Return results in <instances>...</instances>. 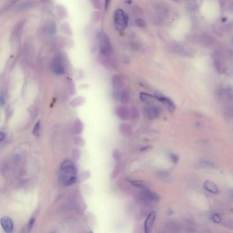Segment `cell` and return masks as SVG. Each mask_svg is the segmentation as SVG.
Listing matches in <instances>:
<instances>
[{"label":"cell","instance_id":"37","mask_svg":"<svg viewBox=\"0 0 233 233\" xmlns=\"http://www.w3.org/2000/svg\"><path fill=\"white\" fill-rule=\"evenodd\" d=\"M88 233H92V232H88Z\"/></svg>","mask_w":233,"mask_h":233},{"label":"cell","instance_id":"16","mask_svg":"<svg viewBox=\"0 0 233 233\" xmlns=\"http://www.w3.org/2000/svg\"><path fill=\"white\" fill-rule=\"evenodd\" d=\"M129 182L132 185L137 187H139L143 189H147V184L142 180H129Z\"/></svg>","mask_w":233,"mask_h":233},{"label":"cell","instance_id":"5","mask_svg":"<svg viewBox=\"0 0 233 233\" xmlns=\"http://www.w3.org/2000/svg\"><path fill=\"white\" fill-rule=\"evenodd\" d=\"M1 225L6 233H13L14 230V224L13 220L8 216H4L1 218Z\"/></svg>","mask_w":233,"mask_h":233},{"label":"cell","instance_id":"25","mask_svg":"<svg viewBox=\"0 0 233 233\" xmlns=\"http://www.w3.org/2000/svg\"><path fill=\"white\" fill-rule=\"evenodd\" d=\"M81 157V151L78 149H75L73 151V157L75 160H79Z\"/></svg>","mask_w":233,"mask_h":233},{"label":"cell","instance_id":"10","mask_svg":"<svg viewBox=\"0 0 233 233\" xmlns=\"http://www.w3.org/2000/svg\"><path fill=\"white\" fill-rule=\"evenodd\" d=\"M203 187H204L205 190L209 191V193L216 194L219 192V189H218L217 186L211 180H206L204 183V185H203Z\"/></svg>","mask_w":233,"mask_h":233},{"label":"cell","instance_id":"8","mask_svg":"<svg viewBox=\"0 0 233 233\" xmlns=\"http://www.w3.org/2000/svg\"><path fill=\"white\" fill-rule=\"evenodd\" d=\"M51 67H52L53 71L58 75H63L65 73V69L63 66L62 60L58 57L55 58L53 60Z\"/></svg>","mask_w":233,"mask_h":233},{"label":"cell","instance_id":"22","mask_svg":"<svg viewBox=\"0 0 233 233\" xmlns=\"http://www.w3.org/2000/svg\"><path fill=\"white\" fill-rule=\"evenodd\" d=\"M40 122L38 121L37 122L36 124L34 125V127L33 129V134L35 136L38 137L40 135Z\"/></svg>","mask_w":233,"mask_h":233},{"label":"cell","instance_id":"7","mask_svg":"<svg viewBox=\"0 0 233 233\" xmlns=\"http://www.w3.org/2000/svg\"><path fill=\"white\" fill-rule=\"evenodd\" d=\"M116 115L123 120H127L130 116V111L129 110L127 107L124 105H118L115 109Z\"/></svg>","mask_w":233,"mask_h":233},{"label":"cell","instance_id":"1","mask_svg":"<svg viewBox=\"0 0 233 233\" xmlns=\"http://www.w3.org/2000/svg\"><path fill=\"white\" fill-rule=\"evenodd\" d=\"M60 183L64 186L72 185L77 180L75 166L71 160H66L62 163L60 172Z\"/></svg>","mask_w":233,"mask_h":233},{"label":"cell","instance_id":"30","mask_svg":"<svg viewBox=\"0 0 233 233\" xmlns=\"http://www.w3.org/2000/svg\"><path fill=\"white\" fill-rule=\"evenodd\" d=\"M112 157L114 158V160L117 161H119L120 160V153L119 151L117 150H114L112 153Z\"/></svg>","mask_w":233,"mask_h":233},{"label":"cell","instance_id":"27","mask_svg":"<svg viewBox=\"0 0 233 233\" xmlns=\"http://www.w3.org/2000/svg\"><path fill=\"white\" fill-rule=\"evenodd\" d=\"M120 165L118 164L116 165V166L115 167V168H114V170L112 172V177L114 179L115 178V177H116L118 174L120 173Z\"/></svg>","mask_w":233,"mask_h":233},{"label":"cell","instance_id":"6","mask_svg":"<svg viewBox=\"0 0 233 233\" xmlns=\"http://www.w3.org/2000/svg\"><path fill=\"white\" fill-rule=\"evenodd\" d=\"M155 96H156V98L157 100L164 103L165 105L167 107V108L168 109L170 112H172L175 111V109H176V106L170 99L165 97V96L161 94V93H159V92L155 93Z\"/></svg>","mask_w":233,"mask_h":233},{"label":"cell","instance_id":"17","mask_svg":"<svg viewBox=\"0 0 233 233\" xmlns=\"http://www.w3.org/2000/svg\"><path fill=\"white\" fill-rule=\"evenodd\" d=\"M83 129H84L83 123H81V121L79 119H77L75 121V123H74V130H75V132L77 134H79L81 132H82Z\"/></svg>","mask_w":233,"mask_h":233},{"label":"cell","instance_id":"32","mask_svg":"<svg viewBox=\"0 0 233 233\" xmlns=\"http://www.w3.org/2000/svg\"><path fill=\"white\" fill-rule=\"evenodd\" d=\"M5 138V135L3 132L0 133V141H3V139Z\"/></svg>","mask_w":233,"mask_h":233},{"label":"cell","instance_id":"23","mask_svg":"<svg viewBox=\"0 0 233 233\" xmlns=\"http://www.w3.org/2000/svg\"><path fill=\"white\" fill-rule=\"evenodd\" d=\"M74 142L76 144L77 146H83L85 144V141L84 139L81 138V137H76V138L74 139Z\"/></svg>","mask_w":233,"mask_h":233},{"label":"cell","instance_id":"33","mask_svg":"<svg viewBox=\"0 0 233 233\" xmlns=\"http://www.w3.org/2000/svg\"><path fill=\"white\" fill-rule=\"evenodd\" d=\"M0 101H1V105L3 106V103H4V101H3V96L2 95L1 96V98H0Z\"/></svg>","mask_w":233,"mask_h":233},{"label":"cell","instance_id":"31","mask_svg":"<svg viewBox=\"0 0 233 233\" xmlns=\"http://www.w3.org/2000/svg\"><path fill=\"white\" fill-rule=\"evenodd\" d=\"M170 158L171 160L172 161L173 163H175V164H176V163H178L179 161V157L177 156V155L175 154H170Z\"/></svg>","mask_w":233,"mask_h":233},{"label":"cell","instance_id":"15","mask_svg":"<svg viewBox=\"0 0 233 233\" xmlns=\"http://www.w3.org/2000/svg\"><path fill=\"white\" fill-rule=\"evenodd\" d=\"M139 97L143 102L146 103H150L154 101V97L153 96L146 93V92H141L139 94Z\"/></svg>","mask_w":233,"mask_h":233},{"label":"cell","instance_id":"11","mask_svg":"<svg viewBox=\"0 0 233 233\" xmlns=\"http://www.w3.org/2000/svg\"><path fill=\"white\" fill-rule=\"evenodd\" d=\"M112 84L113 88L115 90H118L120 89L123 86V80L122 77L120 75H118V74H116V75H113L112 79Z\"/></svg>","mask_w":233,"mask_h":233},{"label":"cell","instance_id":"26","mask_svg":"<svg viewBox=\"0 0 233 233\" xmlns=\"http://www.w3.org/2000/svg\"><path fill=\"white\" fill-rule=\"evenodd\" d=\"M35 220H36V216L32 217L30 219V220H29L28 225V231L29 232L32 230L33 226H34V223H35Z\"/></svg>","mask_w":233,"mask_h":233},{"label":"cell","instance_id":"13","mask_svg":"<svg viewBox=\"0 0 233 233\" xmlns=\"http://www.w3.org/2000/svg\"><path fill=\"white\" fill-rule=\"evenodd\" d=\"M85 203L80 197H77L75 198V206L77 211L80 213H83L86 209Z\"/></svg>","mask_w":233,"mask_h":233},{"label":"cell","instance_id":"36","mask_svg":"<svg viewBox=\"0 0 233 233\" xmlns=\"http://www.w3.org/2000/svg\"><path fill=\"white\" fill-rule=\"evenodd\" d=\"M50 233H56V232H55V231H52V232H51Z\"/></svg>","mask_w":233,"mask_h":233},{"label":"cell","instance_id":"3","mask_svg":"<svg viewBox=\"0 0 233 233\" xmlns=\"http://www.w3.org/2000/svg\"><path fill=\"white\" fill-rule=\"evenodd\" d=\"M114 23L119 31H123L128 25V17L123 10L117 9L114 13Z\"/></svg>","mask_w":233,"mask_h":233},{"label":"cell","instance_id":"20","mask_svg":"<svg viewBox=\"0 0 233 233\" xmlns=\"http://www.w3.org/2000/svg\"><path fill=\"white\" fill-rule=\"evenodd\" d=\"M84 102H85V99L84 97H77L73 100V101L71 103V104L73 107H78L81 105H82Z\"/></svg>","mask_w":233,"mask_h":233},{"label":"cell","instance_id":"14","mask_svg":"<svg viewBox=\"0 0 233 233\" xmlns=\"http://www.w3.org/2000/svg\"><path fill=\"white\" fill-rule=\"evenodd\" d=\"M198 165L200 168L207 170H216L217 168V165L210 161H200Z\"/></svg>","mask_w":233,"mask_h":233},{"label":"cell","instance_id":"19","mask_svg":"<svg viewBox=\"0 0 233 233\" xmlns=\"http://www.w3.org/2000/svg\"><path fill=\"white\" fill-rule=\"evenodd\" d=\"M33 6V3L32 2H23L20 3L19 5H18L17 6V10H26Z\"/></svg>","mask_w":233,"mask_h":233},{"label":"cell","instance_id":"34","mask_svg":"<svg viewBox=\"0 0 233 233\" xmlns=\"http://www.w3.org/2000/svg\"><path fill=\"white\" fill-rule=\"evenodd\" d=\"M230 194H231V195H232V196L233 197V189H232V190L230 191Z\"/></svg>","mask_w":233,"mask_h":233},{"label":"cell","instance_id":"2","mask_svg":"<svg viewBox=\"0 0 233 233\" xmlns=\"http://www.w3.org/2000/svg\"><path fill=\"white\" fill-rule=\"evenodd\" d=\"M98 39L100 53L103 56H109L112 54V47L108 36L105 33L99 32L98 34Z\"/></svg>","mask_w":233,"mask_h":233},{"label":"cell","instance_id":"29","mask_svg":"<svg viewBox=\"0 0 233 233\" xmlns=\"http://www.w3.org/2000/svg\"><path fill=\"white\" fill-rule=\"evenodd\" d=\"M135 23L139 28H144L146 26L145 21H144L143 19H142V18H138V19L135 21Z\"/></svg>","mask_w":233,"mask_h":233},{"label":"cell","instance_id":"28","mask_svg":"<svg viewBox=\"0 0 233 233\" xmlns=\"http://www.w3.org/2000/svg\"><path fill=\"white\" fill-rule=\"evenodd\" d=\"M169 175V174L168 172L164 171V170H161L157 172V176L160 179H165L166 177H168Z\"/></svg>","mask_w":233,"mask_h":233},{"label":"cell","instance_id":"21","mask_svg":"<svg viewBox=\"0 0 233 233\" xmlns=\"http://www.w3.org/2000/svg\"><path fill=\"white\" fill-rule=\"evenodd\" d=\"M130 116L133 119H137L139 117V112L138 110V108H136L135 107H132L130 110Z\"/></svg>","mask_w":233,"mask_h":233},{"label":"cell","instance_id":"12","mask_svg":"<svg viewBox=\"0 0 233 233\" xmlns=\"http://www.w3.org/2000/svg\"><path fill=\"white\" fill-rule=\"evenodd\" d=\"M119 131L124 136H130L132 134L133 129L129 124L123 123L119 126Z\"/></svg>","mask_w":233,"mask_h":233},{"label":"cell","instance_id":"4","mask_svg":"<svg viewBox=\"0 0 233 233\" xmlns=\"http://www.w3.org/2000/svg\"><path fill=\"white\" fill-rule=\"evenodd\" d=\"M156 217V213L154 210L151 211L149 215H148L146 219L144 221V232L145 233H152L153 226Z\"/></svg>","mask_w":233,"mask_h":233},{"label":"cell","instance_id":"9","mask_svg":"<svg viewBox=\"0 0 233 233\" xmlns=\"http://www.w3.org/2000/svg\"><path fill=\"white\" fill-rule=\"evenodd\" d=\"M160 110L157 107L155 106H150L145 108V114L146 116L149 118V119H154L160 115Z\"/></svg>","mask_w":233,"mask_h":233},{"label":"cell","instance_id":"35","mask_svg":"<svg viewBox=\"0 0 233 233\" xmlns=\"http://www.w3.org/2000/svg\"><path fill=\"white\" fill-rule=\"evenodd\" d=\"M226 20H227L226 18H222V20H221V21H222V22H225Z\"/></svg>","mask_w":233,"mask_h":233},{"label":"cell","instance_id":"24","mask_svg":"<svg viewBox=\"0 0 233 233\" xmlns=\"http://www.w3.org/2000/svg\"><path fill=\"white\" fill-rule=\"evenodd\" d=\"M211 220L215 224H220L221 221V216L217 213H214L211 215Z\"/></svg>","mask_w":233,"mask_h":233},{"label":"cell","instance_id":"18","mask_svg":"<svg viewBox=\"0 0 233 233\" xmlns=\"http://www.w3.org/2000/svg\"><path fill=\"white\" fill-rule=\"evenodd\" d=\"M119 98L120 101L122 103H123V104H127L129 101V94L128 92L125 90L120 92L119 94Z\"/></svg>","mask_w":233,"mask_h":233}]
</instances>
